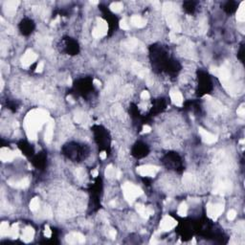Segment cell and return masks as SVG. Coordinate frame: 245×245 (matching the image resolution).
I'll use <instances>...</instances> for the list:
<instances>
[{
	"label": "cell",
	"mask_w": 245,
	"mask_h": 245,
	"mask_svg": "<svg viewBox=\"0 0 245 245\" xmlns=\"http://www.w3.org/2000/svg\"><path fill=\"white\" fill-rule=\"evenodd\" d=\"M122 190H124V195L125 199L130 202L134 201L136 197H139L143 194V191L137 186L133 185L131 183L125 184L124 188H122Z\"/></svg>",
	"instance_id": "obj_1"
},
{
	"label": "cell",
	"mask_w": 245,
	"mask_h": 245,
	"mask_svg": "<svg viewBox=\"0 0 245 245\" xmlns=\"http://www.w3.org/2000/svg\"><path fill=\"white\" fill-rule=\"evenodd\" d=\"M158 170H159V169L157 167L151 166V165H146V166L139 167L137 169V173L140 174L141 176L152 177V176H155V174L157 173Z\"/></svg>",
	"instance_id": "obj_2"
},
{
	"label": "cell",
	"mask_w": 245,
	"mask_h": 245,
	"mask_svg": "<svg viewBox=\"0 0 245 245\" xmlns=\"http://www.w3.org/2000/svg\"><path fill=\"white\" fill-rule=\"evenodd\" d=\"M208 214H209L210 216L212 217H217L220 215L222 214L223 212V206L221 204H215V205H210L208 206L207 209Z\"/></svg>",
	"instance_id": "obj_3"
},
{
	"label": "cell",
	"mask_w": 245,
	"mask_h": 245,
	"mask_svg": "<svg viewBox=\"0 0 245 245\" xmlns=\"http://www.w3.org/2000/svg\"><path fill=\"white\" fill-rule=\"evenodd\" d=\"M175 225H176V221L171 216H169V215L165 216L161 221V228L164 231H169L170 229H173V228L175 227Z\"/></svg>",
	"instance_id": "obj_4"
},
{
	"label": "cell",
	"mask_w": 245,
	"mask_h": 245,
	"mask_svg": "<svg viewBox=\"0 0 245 245\" xmlns=\"http://www.w3.org/2000/svg\"><path fill=\"white\" fill-rule=\"evenodd\" d=\"M199 133L201 135V138L203 139V141L207 143V144H213L216 141V136L214 135V134L210 133L209 131H207L205 129L200 128L199 129Z\"/></svg>",
	"instance_id": "obj_5"
},
{
	"label": "cell",
	"mask_w": 245,
	"mask_h": 245,
	"mask_svg": "<svg viewBox=\"0 0 245 245\" xmlns=\"http://www.w3.org/2000/svg\"><path fill=\"white\" fill-rule=\"evenodd\" d=\"M36 58H38V56H36L35 53H33L31 50L27 51L22 58V64L24 66H29L30 64H32L34 61H36Z\"/></svg>",
	"instance_id": "obj_6"
},
{
	"label": "cell",
	"mask_w": 245,
	"mask_h": 245,
	"mask_svg": "<svg viewBox=\"0 0 245 245\" xmlns=\"http://www.w3.org/2000/svg\"><path fill=\"white\" fill-rule=\"evenodd\" d=\"M170 99L173 101V103L175 105H177V107H181L183 104V96L179 91H176V90L171 91L170 92Z\"/></svg>",
	"instance_id": "obj_7"
},
{
	"label": "cell",
	"mask_w": 245,
	"mask_h": 245,
	"mask_svg": "<svg viewBox=\"0 0 245 245\" xmlns=\"http://www.w3.org/2000/svg\"><path fill=\"white\" fill-rule=\"evenodd\" d=\"M130 24H132V25L135 26V27L141 28V27H144L146 25V21L141 17V16L134 15V16H132L131 18H130Z\"/></svg>",
	"instance_id": "obj_8"
},
{
	"label": "cell",
	"mask_w": 245,
	"mask_h": 245,
	"mask_svg": "<svg viewBox=\"0 0 245 245\" xmlns=\"http://www.w3.org/2000/svg\"><path fill=\"white\" fill-rule=\"evenodd\" d=\"M67 239L69 243H83L84 241L83 236L80 234H72L70 236H68Z\"/></svg>",
	"instance_id": "obj_9"
},
{
	"label": "cell",
	"mask_w": 245,
	"mask_h": 245,
	"mask_svg": "<svg viewBox=\"0 0 245 245\" xmlns=\"http://www.w3.org/2000/svg\"><path fill=\"white\" fill-rule=\"evenodd\" d=\"M34 234H35L34 230H33L31 227H28L25 230H23V232H22V239L26 242L30 241V240L33 238V236H34Z\"/></svg>",
	"instance_id": "obj_10"
},
{
	"label": "cell",
	"mask_w": 245,
	"mask_h": 245,
	"mask_svg": "<svg viewBox=\"0 0 245 245\" xmlns=\"http://www.w3.org/2000/svg\"><path fill=\"white\" fill-rule=\"evenodd\" d=\"M14 158V153L10 151L8 149H3L1 151V160L2 161H11Z\"/></svg>",
	"instance_id": "obj_11"
},
{
	"label": "cell",
	"mask_w": 245,
	"mask_h": 245,
	"mask_svg": "<svg viewBox=\"0 0 245 245\" xmlns=\"http://www.w3.org/2000/svg\"><path fill=\"white\" fill-rule=\"evenodd\" d=\"M53 129H54V125H53L52 122H50L49 124L46 125V131H45V141L46 142H50L52 136H53Z\"/></svg>",
	"instance_id": "obj_12"
},
{
	"label": "cell",
	"mask_w": 245,
	"mask_h": 245,
	"mask_svg": "<svg viewBox=\"0 0 245 245\" xmlns=\"http://www.w3.org/2000/svg\"><path fill=\"white\" fill-rule=\"evenodd\" d=\"M10 230H11V228L9 227V224H8V222H2L1 226H0V232H1V235L2 236L9 235L10 234Z\"/></svg>",
	"instance_id": "obj_13"
},
{
	"label": "cell",
	"mask_w": 245,
	"mask_h": 245,
	"mask_svg": "<svg viewBox=\"0 0 245 245\" xmlns=\"http://www.w3.org/2000/svg\"><path fill=\"white\" fill-rule=\"evenodd\" d=\"M244 3L241 4V6L239 7V9L238 10V15H236V18H238V20L239 22H243L244 21V19H245V16H244Z\"/></svg>",
	"instance_id": "obj_14"
},
{
	"label": "cell",
	"mask_w": 245,
	"mask_h": 245,
	"mask_svg": "<svg viewBox=\"0 0 245 245\" xmlns=\"http://www.w3.org/2000/svg\"><path fill=\"white\" fill-rule=\"evenodd\" d=\"M110 8H111V10H112L113 12H115V13H118V12L122 11V3H119V2H115V3H113L111 6H110Z\"/></svg>",
	"instance_id": "obj_15"
},
{
	"label": "cell",
	"mask_w": 245,
	"mask_h": 245,
	"mask_svg": "<svg viewBox=\"0 0 245 245\" xmlns=\"http://www.w3.org/2000/svg\"><path fill=\"white\" fill-rule=\"evenodd\" d=\"M39 207V202L38 198H34L30 203V208L32 211H36Z\"/></svg>",
	"instance_id": "obj_16"
},
{
	"label": "cell",
	"mask_w": 245,
	"mask_h": 245,
	"mask_svg": "<svg viewBox=\"0 0 245 245\" xmlns=\"http://www.w3.org/2000/svg\"><path fill=\"white\" fill-rule=\"evenodd\" d=\"M187 211H188V207L185 203H182L180 207L178 208V214L180 215H187Z\"/></svg>",
	"instance_id": "obj_17"
},
{
	"label": "cell",
	"mask_w": 245,
	"mask_h": 245,
	"mask_svg": "<svg viewBox=\"0 0 245 245\" xmlns=\"http://www.w3.org/2000/svg\"><path fill=\"white\" fill-rule=\"evenodd\" d=\"M120 26H121V28L122 30H129L130 23H128L125 19H122L121 21V23H120Z\"/></svg>",
	"instance_id": "obj_18"
},
{
	"label": "cell",
	"mask_w": 245,
	"mask_h": 245,
	"mask_svg": "<svg viewBox=\"0 0 245 245\" xmlns=\"http://www.w3.org/2000/svg\"><path fill=\"white\" fill-rule=\"evenodd\" d=\"M236 216V213L235 210H230V212L228 213V219L229 220H234Z\"/></svg>",
	"instance_id": "obj_19"
},
{
	"label": "cell",
	"mask_w": 245,
	"mask_h": 245,
	"mask_svg": "<svg viewBox=\"0 0 245 245\" xmlns=\"http://www.w3.org/2000/svg\"><path fill=\"white\" fill-rule=\"evenodd\" d=\"M141 99L142 100H149V93L148 91H143L141 94Z\"/></svg>",
	"instance_id": "obj_20"
},
{
	"label": "cell",
	"mask_w": 245,
	"mask_h": 245,
	"mask_svg": "<svg viewBox=\"0 0 245 245\" xmlns=\"http://www.w3.org/2000/svg\"><path fill=\"white\" fill-rule=\"evenodd\" d=\"M43 67H44L43 62H39L38 65V67H36V72H41L42 69H43Z\"/></svg>",
	"instance_id": "obj_21"
},
{
	"label": "cell",
	"mask_w": 245,
	"mask_h": 245,
	"mask_svg": "<svg viewBox=\"0 0 245 245\" xmlns=\"http://www.w3.org/2000/svg\"><path fill=\"white\" fill-rule=\"evenodd\" d=\"M238 114L240 116H244V107H240L238 109Z\"/></svg>",
	"instance_id": "obj_22"
},
{
	"label": "cell",
	"mask_w": 245,
	"mask_h": 245,
	"mask_svg": "<svg viewBox=\"0 0 245 245\" xmlns=\"http://www.w3.org/2000/svg\"><path fill=\"white\" fill-rule=\"evenodd\" d=\"M45 236H47V238H50V236H52V232L48 227H46V229H45Z\"/></svg>",
	"instance_id": "obj_23"
},
{
	"label": "cell",
	"mask_w": 245,
	"mask_h": 245,
	"mask_svg": "<svg viewBox=\"0 0 245 245\" xmlns=\"http://www.w3.org/2000/svg\"><path fill=\"white\" fill-rule=\"evenodd\" d=\"M107 152L103 151V152H101V153H100V158L101 159V160H104V159L107 158Z\"/></svg>",
	"instance_id": "obj_24"
},
{
	"label": "cell",
	"mask_w": 245,
	"mask_h": 245,
	"mask_svg": "<svg viewBox=\"0 0 245 245\" xmlns=\"http://www.w3.org/2000/svg\"><path fill=\"white\" fill-rule=\"evenodd\" d=\"M98 174H99V171H98L97 170H95L92 171V176H93V177H97Z\"/></svg>",
	"instance_id": "obj_25"
}]
</instances>
